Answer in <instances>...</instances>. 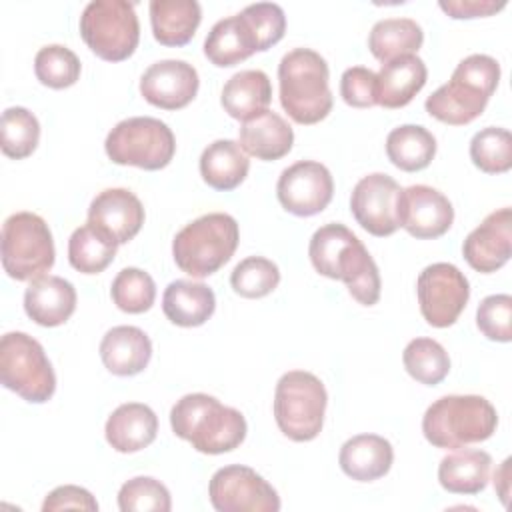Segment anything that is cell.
Segmentation results:
<instances>
[{"instance_id": "6da1fadb", "label": "cell", "mask_w": 512, "mask_h": 512, "mask_svg": "<svg viewBox=\"0 0 512 512\" xmlns=\"http://www.w3.org/2000/svg\"><path fill=\"white\" fill-rule=\"evenodd\" d=\"M308 256L318 274L342 280L352 298L360 304L374 306L378 302V266L360 238L344 224L330 222L320 226L310 238Z\"/></svg>"}, {"instance_id": "7a4b0ae2", "label": "cell", "mask_w": 512, "mask_h": 512, "mask_svg": "<svg viewBox=\"0 0 512 512\" xmlns=\"http://www.w3.org/2000/svg\"><path fill=\"white\" fill-rule=\"evenodd\" d=\"M172 432L190 442L202 454H224L246 438V418L240 410L224 406L218 398L194 392L186 394L170 410Z\"/></svg>"}, {"instance_id": "3957f363", "label": "cell", "mask_w": 512, "mask_h": 512, "mask_svg": "<svg viewBox=\"0 0 512 512\" xmlns=\"http://www.w3.org/2000/svg\"><path fill=\"white\" fill-rule=\"evenodd\" d=\"M500 80V64L488 54H470L458 62L452 78L434 90L426 102V112L450 126H464L476 120Z\"/></svg>"}, {"instance_id": "277c9868", "label": "cell", "mask_w": 512, "mask_h": 512, "mask_svg": "<svg viewBox=\"0 0 512 512\" xmlns=\"http://www.w3.org/2000/svg\"><path fill=\"white\" fill-rule=\"evenodd\" d=\"M330 70L326 60L310 48L286 52L278 64L280 104L298 124H316L332 110Z\"/></svg>"}, {"instance_id": "5b68a950", "label": "cell", "mask_w": 512, "mask_h": 512, "mask_svg": "<svg viewBox=\"0 0 512 512\" xmlns=\"http://www.w3.org/2000/svg\"><path fill=\"white\" fill-rule=\"evenodd\" d=\"M498 426L496 408L478 394H448L432 402L422 418L424 438L436 448H462L488 440Z\"/></svg>"}, {"instance_id": "8992f818", "label": "cell", "mask_w": 512, "mask_h": 512, "mask_svg": "<svg viewBox=\"0 0 512 512\" xmlns=\"http://www.w3.org/2000/svg\"><path fill=\"white\" fill-rule=\"evenodd\" d=\"M238 240V222L226 212H210L192 220L174 236L172 256L182 272L192 278H206L232 258Z\"/></svg>"}, {"instance_id": "52a82bcc", "label": "cell", "mask_w": 512, "mask_h": 512, "mask_svg": "<svg viewBox=\"0 0 512 512\" xmlns=\"http://www.w3.org/2000/svg\"><path fill=\"white\" fill-rule=\"evenodd\" d=\"M326 404L328 394L318 376L306 370H290L276 384L274 420L286 438L310 442L322 430Z\"/></svg>"}, {"instance_id": "ba28073f", "label": "cell", "mask_w": 512, "mask_h": 512, "mask_svg": "<svg viewBox=\"0 0 512 512\" xmlns=\"http://www.w3.org/2000/svg\"><path fill=\"white\" fill-rule=\"evenodd\" d=\"M2 268L20 282L44 276L54 266V240L46 220L34 212H16L2 224Z\"/></svg>"}, {"instance_id": "9c48e42d", "label": "cell", "mask_w": 512, "mask_h": 512, "mask_svg": "<svg viewBox=\"0 0 512 512\" xmlns=\"http://www.w3.org/2000/svg\"><path fill=\"white\" fill-rule=\"evenodd\" d=\"M0 382L26 402H48L56 374L42 344L26 332H6L0 340Z\"/></svg>"}, {"instance_id": "30bf717a", "label": "cell", "mask_w": 512, "mask_h": 512, "mask_svg": "<svg viewBox=\"0 0 512 512\" xmlns=\"http://www.w3.org/2000/svg\"><path fill=\"white\" fill-rule=\"evenodd\" d=\"M80 36L86 46L108 62L134 54L140 40V22L128 0H92L80 16Z\"/></svg>"}, {"instance_id": "8fae6325", "label": "cell", "mask_w": 512, "mask_h": 512, "mask_svg": "<svg viewBox=\"0 0 512 512\" xmlns=\"http://www.w3.org/2000/svg\"><path fill=\"white\" fill-rule=\"evenodd\" d=\"M104 150L114 164L160 170L174 158L176 140L166 122L152 116H132L108 132Z\"/></svg>"}, {"instance_id": "7c38bea8", "label": "cell", "mask_w": 512, "mask_h": 512, "mask_svg": "<svg viewBox=\"0 0 512 512\" xmlns=\"http://www.w3.org/2000/svg\"><path fill=\"white\" fill-rule=\"evenodd\" d=\"M416 294L424 320L434 328H448L466 308L470 284L454 264L436 262L418 274Z\"/></svg>"}, {"instance_id": "4fadbf2b", "label": "cell", "mask_w": 512, "mask_h": 512, "mask_svg": "<svg viewBox=\"0 0 512 512\" xmlns=\"http://www.w3.org/2000/svg\"><path fill=\"white\" fill-rule=\"evenodd\" d=\"M208 496L218 512H278L280 496L256 470L230 464L214 472Z\"/></svg>"}, {"instance_id": "5bb4252c", "label": "cell", "mask_w": 512, "mask_h": 512, "mask_svg": "<svg viewBox=\"0 0 512 512\" xmlns=\"http://www.w3.org/2000/svg\"><path fill=\"white\" fill-rule=\"evenodd\" d=\"M334 194V180L330 170L316 160H300L284 168L276 196L284 210L294 216H314L322 212Z\"/></svg>"}, {"instance_id": "9a60e30c", "label": "cell", "mask_w": 512, "mask_h": 512, "mask_svg": "<svg viewBox=\"0 0 512 512\" xmlns=\"http://www.w3.org/2000/svg\"><path fill=\"white\" fill-rule=\"evenodd\" d=\"M400 184L382 172L360 178L350 196V210L356 222L372 236H390L398 226Z\"/></svg>"}, {"instance_id": "2e32d148", "label": "cell", "mask_w": 512, "mask_h": 512, "mask_svg": "<svg viewBox=\"0 0 512 512\" xmlns=\"http://www.w3.org/2000/svg\"><path fill=\"white\" fill-rule=\"evenodd\" d=\"M398 226L418 240L446 234L454 222L452 202L436 188L414 184L398 194Z\"/></svg>"}, {"instance_id": "e0dca14e", "label": "cell", "mask_w": 512, "mask_h": 512, "mask_svg": "<svg viewBox=\"0 0 512 512\" xmlns=\"http://www.w3.org/2000/svg\"><path fill=\"white\" fill-rule=\"evenodd\" d=\"M200 80L192 64L184 60H158L150 64L140 78V94L144 100L162 110H180L188 106L196 92Z\"/></svg>"}, {"instance_id": "ac0fdd59", "label": "cell", "mask_w": 512, "mask_h": 512, "mask_svg": "<svg viewBox=\"0 0 512 512\" xmlns=\"http://www.w3.org/2000/svg\"><path fill=\"white\" fill-rule=\"evenodd\" d=\"M466 262L482 274L502 268L512 254V210L508 206L490 212L462 244Z\"/></svg>"}, {"instance_id": "d6986e66", "label": "cell", "mask_w": 512, "mask_h": 512, "mask_svg": "<svg viewBox=\"0 0 512 512\" xmlns=\"http://www.w3.org/2000/svg\"><path fill=\"white\" fill-rule=\"evenodd\" d=\"M88 224L120 246L140 232L144 224V206L140 198L126 188H106L90 202Z\"/></svg>"}, {"instance_id": "ffe728a7", "label": "cell", "mask_w": 512, "mask_h": 512, "mask_svg": "<svg viewBox=\"0 0 512 512\" xmlns=\"http://www.w3.org/2000/svg\"><path fill=\"white\" fill-rule=\"evenodd\" d=\"M24 310L38 326H60L76 310V290L60 276H38L30 280L24 292Z\"/></svg>"}, {"instance_id": "44dd1931", "label": "cell", "mask_w": 512, "mask_h": 512, "mask_svg": "<svg viewBox=\"0 0 512 512\" xmlns=\"http://www.w3.org/2000/svg\"><path fill=\"white\" fill-rule=\"evenodd\" d=\"M158 432V418L148 404H120L106 420V442L122 454L138 452L150 446Z\"/></svg>"}, {"instance_id": "7402d4cb", "label": "cell", "mask_w": 512, "mask_h": 512, "mask_svg": "<svg viewBox=\"0 0 512 512\" xmlns=\"http://www.w3.org/2000/svg\"><path fill=\"white\" fill-rule=\"evenodd\" d=\"M100 358L116 376L140 374L152 358V342L138 326H114L100 342Z\"/></svg>"}, {"instance_id": "603a6c76", "label": "cell", "mask_w": 512, "mask_h": 512, "mask_svg": "<svg viewBox=\"0 0 512 512\" xmlns=\"http://www.w3.org/2000/svg\"><path fill=\"white\" fill-rule=\"evenodd\" d=\"M338 462L352 480L372 482L388 474L394 462V448L384 436L358 434L342 444Z\"/></svg>"}, {"instance_id": "cb8c5ba5", "label": "cell", "mask_w": 512, "mask_h": 512, "mask_svg": "<svg viewBox=\"0 0 512 512\" xmlns=\"http://www.w3.org/2000/svg\"><path fill=\"white\" fill-rule=\"evenodd\" d=\"M426 78V64L416 54L384 62L376 74L378 104L388 110H396L410 104L412 98L424 88Z\"/></svg>"}, {"instance_id": "d4e9b609", "label": "cell", "mask_w": 512, "mask_h": 512, "mask_svg": "<svg viewBox=\"0 0 512 512\" xmlns=\"http://www.w3.org/2000/svg\"><path fill=\"white\" fill-rule=\"evenodd\" d=\"M294 130L274 110H264L240 126V146L258 160H280L292 150Z\"/></svg>"}, {"instance_id": "484cf974", "label": "cell", "mask_w": 512, "mask_h": 512, "mask_svg": "<svg viewBox=\"0 0 512 512\" xmlns=\"http://www.w3.org/2000/svg\"><path fill=\"white\" fill-rule=\"evenodd\" d=\"M216 308V296L210 286L194 280H174L166 286L162 296L164 316L182 328L202 326Z\"/></svg>"}, {"instance_id": "4316f807", "label": "cell", "mask_w": 512, "mask_h": 512, "mask_svg": "<svg viewBox=\"0 0 512 512\" xmlns=\"http://www.w3.org/2000/svg\"><path fill=\"white\" fill-rule=\"evenodd\" d=\"M254 52H258V42L242 12L218 20L204 40L206 58L220 68L234 66Z\"/></svg>"}, {"instance_id": "83f0119b", "label": "cell", "mask_w": 512, "mask_h": 512, "mask_svg": "<svg viewBox=\"0 0 512 512\" xmlns=\"http://www.w3.org/2000/svg\"><path fill=\"white\" fill-rule=\"evenodd\" d=\"M202 8L196 0H152L150 24L154 38L164 46H184L196 34Z\"/></svg>"}, {"instance_id": "f1b7e54d", "label": "cell", "mask_w": 512, "mask_h": 512, "mask_svg": "<svg viewBox=\"0 0 512 512\" xmlns=\"http://www.w3.org/2000/svg\"><path fill=\"white\" fill-rule=\"evenodd\" d=\"M250 170V160L240 142L220 138L208 144L200 156L202 180L214 190H234L244 182Z\"/></svg>"}, {"instance_id": "f546056e", "label": "cell", "mask_w": 512, "mask_h": 512, "mask_svg": "<svg viewBox=\"0 0 512 512\" xmlns=\"http://www.w3.org/2000/svg\"><path fill=\"white\" fill-rule=\"evenodd\" d=\"M272 100V84L262 70H240L222 88L220 104L236 120H248L264 110Z\"/></svg>"}, {"instance_id": "4dcf8cb0", "label": "cell", "mask_w": 512, "mask_h": 512, "mask_svg": "<svg viewBox=\"0 0 512 512\" xmlns=\"http://www.w3.org/2000/svg\"><path fill=\"white\" fill-rule=\"evenodd\" d=\"M492 458L484 450H456L440 460L438 482L452 494H478L490 478Z\"/></svg>"}, {"instance_id": "1f68e13d", "label": "cell", "mask_w": 512, "mask_h": 512, "mask_svg": "<svg viewBox=\"0 0 512 512\" xmlns=\"http://www.w3.org/2000/svg\"><path fill=\"white\" fill-rule=\"evenodd\" d=\"M386 156L404 172L424 170L436 156V138L420 124H402L388 132Z\"/></svg>"}, {"instance_id": "d6a6232c", "label": "cell", "mask_w": 512, "mask_h": 512, "mask_svg": "<svg viewBox=\"0 0 512 512\" xmlns=\"http://www.w3.org/2000/svg\"><path fill=\"white\" fill-rule=\"evenodd\" d=\"M424 42L422 26L412 18L378 20L368 34V48L380 62L416 54Z\"/></svg>"}, {"instance_id": "836d02e7", "label": "cell", "mask_w": 512, "mask_h": 512, "mask_svg": "<svg viewBox=\"0 0 512 512\" xmlns=\"http://www.w3.org/2000/svg\"><path fill=\"white\" fill-rule=\"evenodd\" d=\"M118 244L92 224L76 228L68 240L70 266L82 274H98L114 260Z\"/></svg>"}, {"instance_id": "e575fe53", "label": "cell", "mask_w": 512, "mask_h": 512, "mask_svg": "<svg viewBox=\"0 0 512 512\" xmlns=\"http://www.w3.org/2000/svg\"><path fill=\"white\" fill-rule=\"evenodd\" d=\"M406 372L426 386L440 384L450 372V356L446 348L432 338H414L402 352Z\"/></svg>"}, {"instance_id": "d590c367", "label": "cell", "mask_w": 512, "mask_h": 512, "mask_svg": "<svg viewBox=\"0 0 512 512\" xmlns=\"http://www.w3.org/2000/svg\"><path fill=\"white\" fill-rule=\"evenodd\" d=\"M0 146L8 158L22 160L30 156L40 140V122L24 106H10L0 120Z\"/></svg>"}, {"instance_id": "8d00e7d4", "label": "cell", "mask_w": 512, "mask_h": 512, "mask_svg": "<svg viewBox=\"0 0 512 512\" xmlns=\"http://www.w3.org/2000/svg\"><path fill=\"white\" fill-rule=\"evenodd\" d=\"M470 158L486 174H502L512 168V134L506 128L488 126L470 140Z\"/></svg>"}, {"instance_id": "74e56055", "label": "cell", "mask_w": 512, "mask_h": 512, "mask_svg": "<svg viewBox=\"0 0 512 512\" xmlns=\"http://www.w3.org/2000/svg\"><path fill=\"white\" fill-rule=\"evenodd\" d=\"M112 302L128 314H142L156 300V284L152 276L140 268H122L110 286Z\"/></svg>"}, {"instance_id": "f35d334b", "label": "cell", "mask_w": 512, "mask_h": 512, "mask_svg": "<svg viewBox=\"0 0 512 512\" xmlns=\"http://www.w3.org/2000/svg\"><path fill=\"white\" fill-rule=\"evenodd\" d=\"M80 70L82 64L78 56L62 44H48L36 52L34 72L36 78L48 88L62 90L76 84V80L80 78Z\"/></svg>"}, {"instance_id": "ab89813d", "label": "cell", "mask_w": 512, "mask_h": 512, "mask_svg": "<svg viewBox=\"0 0 512 512\" xmlns=\"http://www.w3.org/2000/svg\"><path fill=\"white\" fill-rule=\"evenodd\" d=\"M278 282V266L264 256H248L240 260L230 274V286L242 298H264L278 286Z\"/></svg>"}, {"instance_id": "60d3db41", "label": "cell", "mask_w": 512, "mask_h": 512, "mask_svg": "<svg viewBox=\"0 0 512 512\" xmlns=\"http://www.w3.org/2000/svg\"><path fill=\"white\" fill-rule=\"evenodd\" d=\"M118 508L122 512H168L172 500L168 488L160 480L152 476H136L120 486Z\"/></svg>"}, {"instance_id": "b9f144b4", "label": "cell", "mask_w": 512, "mask_h": 512, "mask_svg": "<svg viewBox=\"0 0 512 512\" xmlns=\"http://www.w3.org/2000/svg\"><path fill=\"white\" fill-rule=\"evenodd\" d=\"M242 16L246 18V22L250 24V28L256 36L258 52H264L270 46H274L276 42H280L286 32V14H284L282 6L274 4V2L248 4L242 10Z\"/></svg>"}, {"instance_id": "7bdbcfd3", "label": "cell", "mask_w": 512, "mask_h": 512, "mask_svg": "<svg viewBox=\"0 0 512 512\" xmlns=\"http://www.w3.org/2000/svg\"><path fill=\"white\" fill-rule=\"evenodd\" d=\"M478 330L494 342L512 340V296L492 294L486 296L476 310Z\"/></svg>"}, {"instance_id": "ee69618b", "label": "cell", "mask_w": 512, "mask_h": 512, "mask_svg": "<svg viewBox=\"0 0 512 512\" xmlns=\"http://www.w3.org/2000/svg\"><path fill=\"white\" fill-rule=\"evenodd\" d=\"M340 96L352 108H370L378 104V80L370 68H346L340 78Z\"/></svg>"}, {"instance_id": "f6af8a7d", "label": "cell", "mask_w": 512, "mask_h": 512, "mask_svg": "<svg viewBox=\"0 0 512 512\" xmlns=\"http://www.w3.org/2000/svg\"><path fill=\"white\" fill-rule=\"evenodd\" d=\"M56 510H88V512H96L98 510V502L96 498L80 486L74 484H64L54 488L42 504V512H56Z\"/></svg>"}, {"instance_id": "bcb514c9", "label": "cell", "mask_w": 512, "mask_h": 512, "mask_svg": "<svg viewBox=\"0 0 512 512\" xmlns=\"http://www.w3.org/2000/svg\"><path fill=\"white\" fill-rule=\"evenodd\" d=\"M438 6L456 20L462 18H480V16H492L496 12H500L506 2L500 0H440Z\"/></svg>"}, {"instance_id": "7dc6e473", "label": "cell", "mask_w": 512, "mask_h": 512, "mask_svg": "<svg viewBox=\"0 0 512 512\" xmlns=\"http://www.w3.org/2000/svg\"><path fill=\"white\" fill-rule=\"evenodd\" d=\"M494 488L502 500L504 506H508V496H510V458H506L500 468L494 472Z\"/></svg>"}]
</instances>
